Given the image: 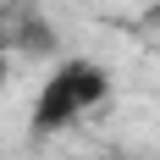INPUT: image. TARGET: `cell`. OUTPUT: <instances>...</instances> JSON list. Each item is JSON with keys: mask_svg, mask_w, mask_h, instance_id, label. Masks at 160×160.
<instances>
[{"mask_svg": "<svg viewBox=\"0 0 160 160\" xmlns=\"http://www.w3.org/2000/svg\"><path fill=\"white\" fill-rule=\"evenodd\" d=\"M116 94L111 72L88 55H61V61L50 66V78L39 83V94H33V111H28V132L33 138H55V132L78 127L88 122L94 111H105Z\"/></svg>", "mask_w": 160, "mask_h": 160, "instance_id": "1", "label": "cell"}, {"mask_svg": "<svg viewBox=\"0 0 160 160\" xmlns=\"http://www.w3.org/2000/svg\"><path fill=\"white\" fill-rule=\"evenodd\" d=\"M11 50L17 55H28V61H61V39H55V22H44V17H22V22H11Z\"/></svg>", "mask_w": 160, "mask_h": 160, "instance_id": "2", "label": "cell"}, {"mask_svg": "<svg viewBox=\"0 0 160 160\" xmlns=\"http://www.w3.org/2000/svg\"><path fill=\"white\" fill-rule=\"evenodd\" d=\"M99 160H127V155H99Z\"/></svg>", "mask_w": 160, "mask_h": 160, "instance_id": "3", "label": "cell"}]
</instances>
